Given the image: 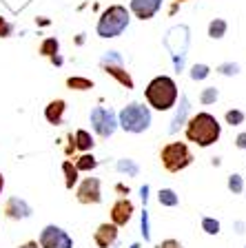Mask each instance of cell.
Here are the masks:
<instances>
[{
  "instance_id": "26",
  "label": "cell",
  "mask_w": 246,
  "mask_h": 248,
  "mask_svg": "<svg viewBox=\"0 0 246 248\" xmlns=\"http://www.w3.org/2000/svg\"><path fill=\"white\" fill-rule=\"evenodd\" d=\"M244 122V113L233 108V111H226V124H231V126H237V124Z\"/></svg>"
},
{
  "instance_id": "31",
  "label": "cell",
  "mask_w": 246,
  "mask_h": 248,
  "mask_svg": "<svg viewBox=\"0 0 246 248\" xmlns=\"http://www.w3.org/2000/svg\"><path fill=\"white\" fill-rule=\"evenodd\" d=\"M160 248H184V246H182L178 239H164V242L160 244Z\"/></svg>"
},
{
  "instance_id": "19",
  "label": "cell",
  "mask_w": 246,
  "mask_h": 248,
  "mask_svg": "<svg viewBox=\"0 0 246 248\" xmlns=\"http://www.w3.org/2000/svg\"><path fill=\"white\" fill-rule=\"evenodd\" d=\"M226 33V20H222V18H215V20H211L209 25V36L213 38V40H220V38H224Z\"/></svg>"
},
{
  "instance_id": "6",
  "label": "cell",
  "mask_w": 246,
  "mask_h": 248,
  "mask_svg": "<svg viewBox=\"0 0 246 248\" xmlns=\"http://www.w3.org/2000/svg\"><path fill=\"white\" fill-rule=\"evenodd\" d=\"M91 126L100 138H111L115 133V129H118V118H115L111 108L96 107L91 111Z\"/></svg>"
},
{
  "instance_id": "9",
  "label": "cell",
  "mask_w": 246,
  "mask_h": 248,
  "mask_svg": "<svg viewBox=\"0 0 246 248\" xmlns=\"http://www.w3.org/2000/svg\"><path fill=\"white\" fill-rule=\"evenodd\" d=\"M133 202L127 200V197H120L115 204L111 206V224H115V226H127L129 222H131V217H133Z\"/></svg>"
},
{
  "instance_id": "12",
  "label": "cell",
  "mask_w": 246,
  "mask_h": 248,
  "mask_svg": "<svg viewBox=\"0 0 246 248\" xmlns=\"http://www.w3.org/2000/svg\"><path fill=\"white\" fill-rule=\"evenodd\" d=\"M5 217H9V219H27V217H31V206L20 197H9L5 204Z\"/></svg>"
},
{
  "instance_id": "33",
  "label": "cell",
  "mask_w": 246,
  "mask_h": 248,
  "mask_svg": "<svg viewBox=\"0 0 246 248\" xmlns=\"http://www.w3.org/2000/svg\"><path fill=\"white\" fill-rule=\"evenodd\" d=\"M235 144H237V149H246V133H240V135H237Z\"/></svg>"
},
{
  "instance_id": "7",
  "label": "cell",
  "mask_w": 246,
  "mask_h": 248,
  "mask_svg": "<svg viewBox=\"0 0 246 248\" xmlns=\"http://www.w3.org/2000/svg\"><path fill=\"white\" fill-rule=\"evenodd\" d=\"M38 244H40V248H73V239L69 237V232L56 224H49L42 228Z\"/></svg>"
},
{
  "instance_id": "14",
  "label": "cell",
  "mask_w": 246,
  "mask_h": 248,
  "mask_svg": "<svg viewBox=\"0 0 246 248\" xmlns=\"http://www.w3.org/2000/svg\"><path fill=\"white\" fill-rule=\"evenodd\" d=\"M65 111H67V102L65 100H51V102L45 107V118L49 124H62V118H65Z\"/></svg>"
},
{
  "instance_id": "24",
  "label": "cell",
  "mask_w": 246,
  "mask_h": 248,
  "mask_svg": "<svg viewBox=\"0 0 246 248\" xmlns=\"http://www.w3.org/2000/svg\"><path fill=\"white\" fill-rule=\"evenodd\" d=\"M202 228H204V232H209V235H217V232H220V222L213 219V217H204V219H202Z\"/></svg>"
},
{
  "instance_id": "22",
  "label": "cell",
  "mask_w": 246,
  "mask_h": 248,
  "mask_svg": "<svg viewBox=\"0 0 246 248\" xmlns=\"http://www.w3.org/2000/svg\"><path fill=\"white\" fill-rule=\"evenodd\" d=\"M118 170H120V173H129L131 177H135L140 169H138V164H135L133 160H127V157H124V160L118 162Z\"/></svg>"
},
{
  "instance_id": "21",
  "label": "cell",
  "mask_w": 246,
  "mask_h": 248,
  "mask_svg": "<svg viewBox=\"0 0 246 248\" xmlns=\"http://www.w3.org/2000/svg\"><path fill=\"white\" fill-rule=\"evenodd\" d=\"M96 166H98V160L93 157L91 153H84V155H80V157L76 160V169H78V173H80V170H93Z\"/></svg>"
},
{
  "instance_id": "10",
  "label": "cell",
  "mask_w": 246,
  "mask_h": 248,
  "mask_svg": "<svg viewBox=\"0 0 246 248\" xmlns=\"http://www.w3.org/2000/svg\"><path fill=\"white\" fill-rule=\"evenodd\" d=\"M93 242H96L98 248H111L113 244L118 242V226L109 222L100 224L96 228V232H93Z\"/></svg>"
},
{
  "instance_id": "5",
  "label": "cell",
  "mask_w": 246,
  "mask_h": 248,
  "mask_svg": "<svg viewBox=\"0 0 246 248\" xmlns=\"http://www.w3.org/2000/svg\"><path fill=\"white\" fill-rule=\"evenodd\" d=\"M160 162L169 173H180L193 164V153L186 142H169L160 151Z\"/></svg>"
},
{
  "instance_id": "28",
  "label": "cell",
  "mask_w": 246,
  "mask_h": 248,
  "mask_svg": "<svg viewBox=\"0 0 246 248\" xmlns=\"http://www.w3.org/2000/svg\"><path fill=\"white\" fill-rule=\"evenodd\" d=\"M217 71H220L222 76H235V73L240 71V67H237L235 62H226V64H220V67H217Z\"/></svg>"
},
{
  "instance_id": "23",
  "label": "cell",
  "mask_w": 246,
  "mask_h": 248,
  "mask_svg": "<svg viewBox=\"0 0 246 248\" xmlns=\"http://www.w3.org/2000/svg\"><path fill=\"white\" fill-rule=\"evenodd\" d=\"M186 111H189V100H186V98H182V108H180V111H178V115H175V120H173V126H171V133H175V131H178L180 122H184V115H186Z\"/></svg>"
},
{
  "instance_id": "11",
  "label": "cell",
  "mask_w": 246,
  "mask_h": 248,
  "mask_svg": "<svg viewBox=\"0 0 246 248\" xmlns=\"http://www.w3.org/2000/svg\"><path fill=\"white\" fill-rule=\"evenodd\" d=\"M131 11L140 20H151L162 7V0H131Z\"/></svg>"
},
{
  "instance_id": "13",
  "label": "cell",
  "mask_w": 246,
  "mask_h": 248,
  "mask_svg": "<svg viewBox=\"0 0 246 248\" xmlns=\"http://www.w3.org/2000/svg\"><path fill=\"white\" fill-rule=\"evenodd\" d=\"M100 67L104 69V73H109V76L115 78V80H118L122 87L133 89V78L129 76V71H124L122 64H113V62H100Z\"/></svg>"
},
{
  "instance_id": "16",
  "label": "cell",
  "mask_w": 246,
  "mask_h": 248,
  "mask_svg": "<svg viewBox=\"0 0 246 248\" xmlns=\"http://www.w3.org/2000/svg\"><path fill=\"white\" fill-rule=\"evenodd\" d=\"M62 170H65V186H67L69 191H71L73 186H76V182H78V169H76V164L73 162H62Z\"/></svg>"
},
{
  "instance_id": "15",
  "label": "cell",
  "mask_w": 246,
  "mask_h": 248,
  "mask_svg": "<svg viewBox=\"0 0 246 248\" xmlns=\"http://www.w3.org/2000/svg\"><path fill=\"white\" fill-rule=\"evenodd\" d=\"M73 144H76V149H80V151H91V149H93V138H91V133H89V131H84V129L76 131Z\"/></svg>"
},
{
  "instance_id": "1",
  "label": "cell",
  "mask_w": 246,
  "mask_h": 248,
  "mask_svg": "<svg viewBox=\"0 0 246 248\" xmlns=\"http://www.w3.org/2000/svg\"><path fill=\"white\" fill-rule=\"evenodd\" d=\"M186 140L189 142H193V144L202 146V149H206V146L215 144L217 140H220L222 135V124L217 122L215 115L206 113V111H202V113H195L193 118L186 122Z\"/></svg>"
},
{
  "instance_id": "8",
  "label": "cell",
  "mask_w": 246,
  "mask_h": 248,
  "mask_svg": "<svg viewBox=\"0 0 246 248\" xmlns=\"http://www.w3.org/2000/svg\"><path fill=\"white\" fill-rule=\"evenodd\" d=\"M76 200L80 204H100L102 191H100V180L98 177H84L80 186L76 188Z\"/></svg>"
},
{
  "instance_id": "34",
  "label": "cell",
  "mask_w": 246,
  "mask_h": 248,
  "mask_svg": "<svg viewBox=\"0 0 246 248\" xmlns=\"http://www.w3.org/2000/svg\"><path fill=\"white\" fill-rule=\"evenodd\" d=\"M18 248H40V244L38 242H25V244H20Z\"/></svg>"
},
{
  "instance_id": "35",
  "label": "cell",
  "mask_w": 246,
  "mask_h": 248,
  "mask_svg": "<svg viewBox=\"0 0 246 248\" xmlns=\"http://www.w3.org/2000/svg\"><path fill=\"white\" fill-rule=\"evenodd\" d=\"M2 188H5V177H2V173H0V195H2Z\"/></svg>"
},
{
  "instance_id": "32",
  "label": "cell",
  "mask_w": 246,
  "mask_h": 248,
  "mask_svg": "<svg viewBox=\"0 0 246 248\" xmlns=\"http://www.w3.org/2000/svg\"><path fill=\"white\" fill-rule=\"evenodd\" d=\"M142 228H144V239H149V222H147V211L142 213Z\"/></svg>"
},
{
  "instance_id": "29",
  "label": "cell",
  "mask_w": 246,
  "mask_h": 248,
  "mask_svg": "<svg viewBox=\"0 0 246 248\" xmlns=\"http://www.w3.org/2000/svg\"><path fill=\"white\" fill-rule=\"evenodd\" d=\"M242 186H244V184H242V177L240 175H231V177H229V188H231L233 193H242Z\"/></svg>"
},
{
  "instance_id": "3",
  "label": "cell",
  "mask_w": 246,
  "mask_h": 248,
  "mask_svg": "<svg viewBox=\"0 0 246 248\" xmlns=\"http://www.w3.org/2000/svg\"><path fill=\"white\" fill-rule=\"evenodd\" d=\"M129 11L122 5H111L109 9L102 11V16L98 18V36L100 38H118L124 29L129 27Z\"/></svg>"
},
{
  "instance_id": "2",
  "label": "cell",
  "mask_w": 246,
  "mask_h": 248,
  "mask_svg": "<svg viewBox=\"0 0 246 248\" xmlns=\"http://www.w3.org/2000/svg\"><path fill=\"white\" fill-rule=\"evenodd\" d=\"M144 98H147L149 107L158 108V111H169L178 102V84L169 76H158L147 84Z\"/></svg>"
},
{
  "instance_id": "38",
  "label": "cell",
  "mask_w": 246,
  "mask_h": 248,
  "mask_svg": "<svg viewBox=\"0 0 246 248\" xmlns=\"http://www.w3.org/2000/svg\"><path fill=\"white\" fill-rule=\"evenodd\" d=\"M155 248H160V246H155Z\"/></svg>"
},
{
  "instance_id": "27",
  "label": "cell",
  "mask_w": 246,
  "mask_h": 248,
  "mask_svg": "<svg viewBox=\"0 0 246 248\" xmlns=\"http://www.w3.org/2000/svg\"><path fill=\"white\" fill-rule=\"evenodd\" d=\"M211 69L206 67V64H195L193 69H191V78L193 80H204V78H209Z\"/></svg>"
},
{
  "instance_id": "36",
  "label": "cell",
  "mask_w": 246,
  "mask_h": 248,
  "mask_svg": "<svg viewBox=\"0 0 246 248\" xmlns=\"http://www.w3.org/2000/svg\"><path fill=\"white\" fill-rule=\"evenodd\" d=\"M131 248H140V246H138V244H133V246H131Z\"/></svg>"
},
{
  "instance_id": "37",
  "label": "cell",
  "mask_w": 246,
  "mask_h": 248,
  "mask_svg": "<svg viewBox=\"0 0 246 248\" xmlns=\"http://www.w3.org/2000/svg\"><path fill=\"white\" fill-rule=\"evenodd\" d=\"M178 2H186V0H178Z\"/></svg>"
},
{
  "instance_id": "30",
  "label": "cell",
  "mask_w": 246,
  "mask_h": 248,
  "mask_svg": "<svg viewBox=\"0 0 246 248\" xmlns=\"http://www.w3.org/2000/svg\"><path fill=\"white\" fill-rule=\"evenodd\" d=\"M11 31H14V27L9 25V22L0 16V38H7V36H11Z\"/></svg>"
},
{
  "instance_id": "18",
  "label": "cell",
  "mask_w": 246,
  "mask_h": 248,
  "mask_svg": "<svg viewBox=\"0 0 246 248\" xmlns=\"http://www.w3.org/2000/svg\"><path fill=\"white\" fill-rule=\"evenodd\" d=\"M67 87L73 89V91H87V89H93V82L89 78L71 76V78H67Z\"/></svg>"
},
{
  "instance_id": "4",
  "label": "cell",
  "mask_w": 246,
  "mask_h": 248,
  "mask_svg": "<svg viewBox=\"0 0 246 248\" xmlns=\"http://www.w3.org/2000/svg\"><path fill=\"white\" fill-rule=\"evenodd\" d=\"M118 126H122L127 133H144L151 126V108L140 102H131L120 111Z\"/></svg>"
},
{
  "instance_id": "20",
  "label": "cell",
  "mask_w": 246,
  "mask_h": 248,
  "mask_svg": "<svg viewBox=\"0 0 246 248\" xmlns=\"http://www.w3.org/2000/svg\"><path fill=\"white\" fill-rule=\"evenodd\" d=\"M58 49H60V42H58L56 38H45L42 45H40V53L42 56H47V58L58 56Z\"/></svg>"
},
{
  "instance_id": "25",
  "label": "cell",
  "mask_w": 246,
  "mask_h": 248,
  "mask_svg": "<svg viewBox=\"0 0 246 248\" xmlns=\"http://www.w3.org/2000/svg\"><path fill=\"white\" fill-rule=\"evenodd\" d=\"M215 100H217V89L215 87H206L204 91H202V95H200L202 104H213Z\"/></svg>"
},
{
  "instance_id": "17",
  "label": "cell",
  "mask_w": 246,
  "mask_h": 248,
  "mask_svg": "<svg viewBox=\"0 0 246 248\" xmlns=\"http://www.w3.org/2000/svg\"><path fill=\"white\" fill-rule=\"evenodd\" d=\"M158 202L162 204V206H178V204H180V197L175 195L173 188H160Z\"/></svg>"
}]
</instances>
